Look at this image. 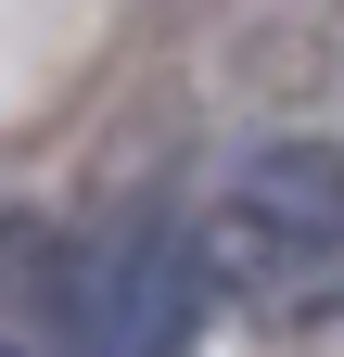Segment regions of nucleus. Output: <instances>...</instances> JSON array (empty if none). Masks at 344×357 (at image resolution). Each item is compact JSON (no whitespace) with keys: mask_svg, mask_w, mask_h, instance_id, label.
Instances as JSON below:
<instances>
[{"mask_svg":"<svg viewBox=\"0 0 344 357\" xmlns=\"http://www.w3.org/2000/svg\"><path fill=\"white\" fill-rule=\"evenodd\" d=\"M204 281L268 306V319H319L344 306V153L331 141H268L217 178V204L191 217Z\"/></svg>","mask_w":344,"mask_h":357,"instance_id":"1","label":"nucleus"},{"mask_svg":"<svg viewBox=\"0 0 344 357\" xmlns=\"http://www.w3.org/2000/svg\"><path fill=\"white\" fill-rule=\"evenodd\" d=\"M204 255H191V217H115V230L64 243V357H191L204 332Z\"/></svg>","mask_w":344,"mask_h":357,"instance_id":"2","label":"nucleus"}]
</instances>
